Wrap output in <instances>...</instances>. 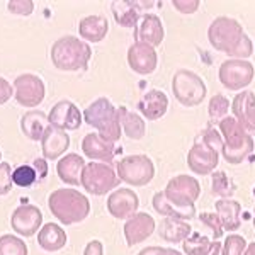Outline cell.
<instances>
[{
    "label": "cell",
    "mask_w": 255,
    "mask_h": 255,
    "mask_svg": "<svg viewBox=\"0 0 255 255\" xmlns=\"http://www.w3.org/2000/svg\"><path fill=\"white\" fill-rule=\"evenodd\" d=\"M48 208L51 215L63 225H75L90 215L89 197L75 189H56L48 197Z\"/></svg>",
    "instance_id": "cell-1"
},
{
    "label": "cell",
    "mask_w": 255,
    "mask_h": 255,
    "mask_svg": "<svg viewBox=\"0 0 255 255\" xmlns=\"http://www.w3.org/2000/svg\"><path fill=\"white\" fill-rule=\"evenodd\" d=\"M92 48L75 36H63L51 46V63L63 72H79L89 67Z\"/></svg>",
    "instance_id": "cell-2"
},
{
    "label": "cell",
    "mask_w": 255,
    "mask_h": 255,
    "mask_svg": "<svg viewBox=\"0 0 255 255\" xmlns=\"http://www.w3.org/2000/svg\"><path fill=\"white\" fill-rule=\"evenodd\" d=\"M223 150V138L216 129L209 128L199 136L187 153V165L197 175H209L215 172Z\"/></svg>",
    "instance_id": "cell-3"
},
{
    "label": "cell",
    "mask_w": 255,
    "mask_h": 255,
    "mask_svg": "<svg viewBox=\"0 0 255 255\" xmlns=\"http://www.w3.org/2000/svg\"><path fill=\"white\" fill-rule=\"evenodd\" d=\"M220 133L223 136V157L230 165H240L254 151V138L240 126L235 118L228 116L220 123Z\"/></svg>",
    "instance_id": "cell-4"
},
{
    "label": "cell",
    "mask_w": 255,
    "mask_h": 255,
    "mask_svg": "<svg viewBox=\"0 0 255 255\" xmlns=\"http://www.w3.org/2000/svg\"><path fill=\"white\" fill-rule=\"evenodd\" d=\"M84 121L96 128L102 138L118 141L121 138V113L113 106L108 97H99L84 111Z\"/></svg>",
    "instance_id": "cell-5"
},
{
    "label": "cell",
    "mask_w": 255,
    "mask_h": 255,
    "mask_svg": "<svg viewBox=\"0 0 255 255\" xmlns=\"http://www.w3.org/2000/svg\"><path fill=\"white\" fill-rule=\"evenodd\" d=\"M245 31L242 24L237 19L226 17V15H220L209 24L208 29V39L211 46L216 51H223L226 55H232L233 49L242 43L245 38Z\"/></svg>",
    "instance_id": "cell-6"
},
{
    "label": "cell",
    "mask_w": 255,
    "mask_h": 255,
    "mask_svg": "<svg viewBox=\"0 0 255 255\" xmlns=\"http://www.w3.org/2000/svg\"><path fill=\"white\" fill-rule=\"evenodd\" d=\"M174 97L186 108H196L206 99L208 87L204 80L191 70H177L172 77Z\"/></svg>",
    "instance_id": "cell-7"
},
{
    "label": "cell",
    "mask_w": 255,
    "mask_h": 255,
    "mask_svg": "<svg viewBox=\"0 0 255 255\" xmlns=\"http://www.w3.org/2000/svg\"><path fill=\"white\" fill-rule=\"evenodd\" d=\"M121 182V179L114 172V168L109 163L104 162H90L85 165L82 172V187L94 196H104L106 192H111L116 189Z\"/></svg>",
    "instance_id": "cell-8"
},
{
    "label": "cell",
    "mask_w": 255,
    "mask_h": 255,
    "mask_svg": "<svg viewBox=\"0 0 255 255\" xmlns=\"http://www.w3.org/2000/svg\"><path fill=\"white\" fill-rule=\"evenodd\" d=\"M118 177L134 187L150 184L155 177V165L146 155H128L118 162Z\"/></svg>",
    "instance_id": "cell-9"
},
{
    "label": "cell",
    "mask_w": 255,
    "mask_h": 255,
    "mask_svg": "<svg viewBox=\"0 0 255 255\" xmlns=\"http://www.w3.org/2000/svg\"><path fill=\"white\" fill-rule=\"evenodd\" d=\"M220 82L228 90H242L252 84L255 77V68L249 60H226L221 63L218 72Z\"/></svg>",
    "instance_id": "cell-10"
},
{
    "label": "cell",
    "mask_w": 255,
    "mask_h": 255,
    "mask_svg": "<svg viewBox=\"0 0 255 255\" xmlns=\"http://www.w3.org/2000/svg\"><path fill=\"white\" fill-rule=\"evenodd\" d=\"M163 192H165L167 199L177 206L196 208L194 204L201 196V184L191 175H177L168 180Z\"/></svg>",
    "instance_id": "cell-11"
},
{
    "label": "cell",
    "mask_w": 255,
    "mask_h": 255,
    "mask_svg": "<svg viewBox=\"0 0 255 255\" xmlns=\"http://www.w3.org/2000/svg\"><path fill=\"white\" fill-rule=\"evenodd\" d=\"M46 87L38 75L22 73L14 80V99L22 108H36L44 101Z\"/></svg>",
    "instance_id": "cell-12"
},
{
    "label": "cell",
    "mask_w": 255,
    "mask_h": 255,
    "mask_svg": "<svg viewBox=\"0 0 255 255\" xmlns=\"http://www.w3.org/2000/svg\"><path fill=\"white\" fill-rule=\"evenodd\" d=\"M43 225V213L38 206L22 204L14 209L10 216V226L20 237H32L39 232Z\"/></svg>",
    "instance_id": "cell-13"
},
{
    "label": "cell",
    "mask_w": 255,
    "mask_h": 255,
    "mask_svg": "<svg viewBox=\"0 0 255 255\" xmlns=\"http://www.w3.org/2000/svg\"><path fill=\"white\" fill-rule=\"evenodd\" d=\"M82 113L72 101H60L51 108L48 114L49 126L63 131H75L82 126Z\"/></svg>",
    "instance_id": "cell-14"
},
{
    "label": "cell",
    "mask_w": 255,
    "mask_h": 255,
    "mask_svg": "<svg viewBox=\"0 0 255 255\" xmlns=\"http://www.w3.org/2000/svg\"><path fill=\"white\" fill-rule=\"evenodd\" d=\"M108 211L111 216L118 218V220H128L133 215L138 213L139 199L136 192H133L128 187H119L114 192H111L108 197Z\"/></svg>",
    "instance_id": "cell-15"
},
{
    "label": "cell",
    "mask_w": 255,
    "mask_h": 255,
    "mask_svg": "<svg viewBox=\"0 0 255 255\" xmlns=\"http://www.w3.org/2000/svg\"><path fill=\"white\" fill-rule=\"evenodd\" d=\"M128 65L139 75H150L158 65L157 49L143 43H133L128 49Z\"/></svg>",
    "instance_id": "cell-16"
},
{
    "label": "cell",
    "mask_w": 255,
    "mask_h": 255,
    "mask_svg": "<svg viewBox=\"0 0 255 255\" xmlns=\"http://www.w3.org/2000/svg\"><path fill=\"white\" fill-rule=\"evenodd\" d=\"M155 228V220L148 213H136L131 218H128L125 223V238L126 244L129 247H134L138 244H143L146 238L153 235Z\"/></svg>",
    "instance_id": "cell-17"
},
{
    "label": "cell",
    "mask_w": 255,
    "mask_h": 255,
    "mask_svg": "<svg viewBox=\"0 0 255 255\" xmlns=\"http://www.w3.org/2000/svg\"><path fill=\"white\" fill-rule=\"evenodd\" d=\"M233 118L240 123L250 136L255 134V94L252 90H242L232 102Z\"/></svg>",
    "instance_id": "cell-18"
},
{
    "label": "cell",
    "mask_w": 255,
    "mask_h": 255,
    "mask_svg": "<svg viewBox=\"0 0 255 255\" xmlns=\"http://www.w3.org/2000/svg\"><path fill=\"white\" fill-rule=\"evenodd\" d=\"M163 38H165V29H163V24L158 15H141L139 22L134 27V39H136V43H143L148 44V46L157 48L163 43Z\"/></svg>",
    "instance_id": "cell-19"
},
{
    "label": "cell",
    "mask_w": 255,
    "mask_h": 255,
    "mask_svg": "<svg viewBox=\"0 0 255 255\" xmlns=\"http://www.w3.org/2000/svg\"><path fill=\"white\" fill-rule=\"evenodd\" d=\"M153 7V2H131V0H121V2L111 3V10L114 14V20L123 27H136L141 19V10Z\"/></svg>",
    "instance_id": "cell-20"
},
{
    "label": "cell",
    "mask_w": 255,
    "mask_h": 255,
    "mask_svg": "<svg viewBox=\"0 0 255 255\" xmlns=\"http://www.w3.org/2000/svg\"><path fill=\"white\" fill-rule=\"evenodd\" d=\"M82 151L90 160H102L104 163H109L118 150L113 141L102 138L101 134L89 133L82 139Z\"/></svg>",
    "instance_id": "cell-21"
},
{
    "label": "cell",
    "mask_w": 255,
    "mask_h": 255,
    "mask_svg": "<svg viewBox=\"0 0 255 255\" xmlns=\"http://www.w3.org/2000/svg\"><path fill=\"white\" fill-rule=\"evenodd\" d=\"M70 148V136L67 131L58 129V128L49 126L41 139V150L43 157L46 160H56Z\"/></svg>",
    "instance_id": "cell-22"
},
{
    "label": "cell",
    "mask_w": 255,
    "mask_h": 255,
    "mask_svg": "<svg viewBox=\"0 0 255 255\" xmlns=\"http://www.w3.org/2000/svg\"><path fill=\"white\" fill-rule=\"evenodd\" d=\"M168 109V97L162 90H148V92L139 99L138 102V111H141V114L148 121H157L162 116H165Z\"/></svg>",
    "instance_id": "cell-23"
},
{
    "label": "cell",
    "mask_w": 255,
    "mask_h": 255,
    "mask_svg": "<svg viewBox=\"0 0 255 255\" xmlns=\"http://www.w3.org/2000/svg\"><path fill=\"white\" fill-rule=\"evenodd\" d=\"M85 160L80 157L79 153H68L60 162L56 163V174H58L60 180L70 186H79L82 180V172L85 168Z\"/></svg>",
    "instance_id": "cell-24"
},
{
    "label": "cell",
    "mask_w": 255,
    "mask_h": 255,
    "mask_svg": "<svg viewBox=\"0 0 255 255\" xmlns=\"http://www.w3.org/2000/svg\"><path fill=\"white\" fill-rule=\"evenodd\" d=\"M216 216L220 218V223L225 232H237L242 225V206L240 203L233 199H220L215 204Z\"/></svg>",
    "instance_id": "cell-25"
},
{
    "label": "cell",
    "mask_w": 255,
    "mask_h": 255,
    "mask_svg": "<svg viewBox=\"0 0 255 255\" xmlns=\"http://www.w3.org/2000/svg\"><path fill=\"white\" fill-rule=\"evenodd\" d=\"M79 32L87 43H101L109 32V22L104 15H85L79 22Z\"/></svg>",
    "instance_id": "cell-26"
},
{
    "label": "cell",
    "mask_w": 255,
    "mask_h": 255,
    "mask_svg": "<svg viewBox=\"0 0 255 255\" xmlns=\"http://www.w3.org/2000/svg\"><path fill=\"white\" fill-rule=\"evenodd\" d=\"M38 244L46 252H58L67 245V233L56 223H46L38 232Z\"/></svg>",
    "instance_id": "cell-27"
},
{
    "label": "cell",
    "mask_w": 255,
    "mask_h": 255,
    "mask_svg": "<svg viewBox=\"0 0 255 255\" xmlns=\"http://www.w3.org/2000/svg\"><path fill=\"white\" fill-rule=\"evenodd\" d=\"M48 125V116L41 111H29L20 118V131L24 133V136L32 141L43 139L44 133L49 128Z\"/></svg>",
    "instance_id": "cell-28"
},
{
    "label": "cell",
    "mask_w": 255,
    "mask_h": 255,
    "mask_svg": "<svg viewBox=\"0 0 255 255\" xmlns=\"http://www.w3.org/2000/svg\"><path fill=\"white\" fill-rule=\"evenodd\" d=\"M151 206L160 216L163 218H180V220H192L196 216V208H180L177 204L170 203L165 197V192L160 191L155 192L153 199H151Z\"/></svg>",
    "instance_id": "cell-29"
},
{
    "label": "cell",
    "mask_w": 255,
    "mask_h": 255,
    "mask_svg": "<svg viewBox=\"0 0 255 255\" xmlns=\"http://www.w3.org/2000/svg\"><path fill=\"white\" fill-rule=\"evenodd\" d=\"M192 233V228L189 221L180 218H165L160 223V235L170 244H180L186 242Z\"/></svg>",
    "instance_id": "cell-30"
},
{
    "label": "cell",
    "mask_w": 255,
    "mask_h": 255,
    "mask_svg": "<svg viewBox=\"0 0 255 255\" xmlns=\"http://www.w3.org/2000/svg\"><path fill=\"white\" fill-rule=\"evenodd\" d=\"M221 247L218 240H209L206 235L192 232L184 242V252L186 255H221Z\"/></svg>",
    "instance_id": "cell-31"
},
{
    "label": "cell",
    "mask_w": 255,
    "mask_h": 255,
    "mask_svg": "<svg viewBox=\"0 0 255 255\" xmlns=\"http://www.w3.org/2000/svg\"><path fill=\"white\" fill-rule=\"evenodd\" d=\"M121 113V128L126 133L128 138L131 139H141L146 134V125L145 119L139 116L138 113H131L126 108H119Z\"/></svg>",
    "instance_id": "cell-32"
},
{
    "label": "cell",
    "mask_w": 255,
    "mask_h": 255,
    "mask_svg": "<svg viewBox=\"0 0 255 255\" xmlns=\"http://www.w3.org/2000/svg\"><path fill=\"white\" fill-rule=\"evenodd\" d=\"M213 194L215 196H221L223 199H230V196L233 194V192L237 191V186L235 182H233L232 179H230L228 175L225 174V172H215L213 174Z\"/></svg>",
    "instance_id": "cell-33"
},
{
    "label": "cell",
    "mask_w": 255,
    "mask_h": 255,
    "mask_svg": "<svg viewBox=\"0 0 255 255\" xmlns=\"http://www.w3.org/2000/svg\"><path fill=\"white\" fill-rule=\"evenodd\" d=\"M0 255H27V245L15 235L0 237Z\"/></svg>",
    "instance_id": "cell-34"
},
{
    "label": "cell",
    "mask_w": 255,
    "mask_h": 255,
    "mask_svg": "<svg viewBox=\"0 0 255 255\" xmlns=\"http://www.w3.org/2000/svg\"><path fill=\"white\" fill-rule=\"evenodd\" d=\"M230 108H232V104L228 102V99H226L223 94H216V96L211 97L209 106H208L209 118L220 125L225 118H228V109Z\"/></svg>",
    "instance_id": "cell-35"
},
{
    "label": "cell",
    "mask_w": 255,
    "mask_h": 255,
    "mask_svg": "<svg viewBox=\"0 0 255 255\" xmlns=\"http://www.w3.org/2000/svg\"><path fill=\"white\" fill-rule=\"evenodd\" d=\"M12 182L19 187H29L34 182H39L32 165H19L12 170Z\"/></svg>",
    "instance_id": "cell-36"
},
{
    "label": "cell",
    "mask_w": 255,
    "mask_h": 255,
    "mask_svg": "<svg viewBox=\"0 0 255 255\" xmlns=\"http://www.w3.org/2000/svg\"><path fill=\"white\" fill-rule=\"evenodd\" d=\"M247 249V242L242 235L232 233L226 237L223 247H221V255H244Z\"/></svg>",
    "instance_id": "cell-37"
},
{
    "label": "cell",
    "mask_w": 255,
    "mask_h": 255,
    "mask_svg": "<svg viewBox=\"0 0 255 255\" xmlns=\"http://www.w3.org/2000/svg\"><path fill=\"white\" fill-rule=\"evenodd\" d=\"M12 170L10 163L7 162H0V196H5L10 192L12 189Z\"/></svg>",
    "instance_id": "cell-38"
},
{
    "label": "cell",
    "mask_w": 255,
    "mask_h": 255,
    "mask_svg": "<svg viewBox=\"0 0 255 255\" xmlns=\"http://www.w3.org/2000/svg\"><path fill=\"white\" fill-rule=\"evenodd\" d=\"M7 9H9L10 14L15 15H31L32 10H34V2L32 0H10L7 3Z\"/></svg>",
    "instance_id": "cell-39"
},
{
    "label": "cell",
    "mask_w": 255,
    "mask_h": 255,
    "mask_svg": "<svg viewBox=\"0 0 255 255\" xmlns=\"http://www.w3.org/2000/svg\"><path fill=\"white\" fill-rule=\"evenodd\" d=\"M199 220L203 221L204 225L209 226V230H211L213 233V240H218V238H221L223 235V226L220 223V218H218L215 213H203V215L199 216Z\"/></svg>",
    "instance_id": "cell-40"
},
{
    "label": "cell",
    "mask_w": 255,
    "mask_h": 255,
    "mask_svg": "<svg viewBox=\"0 0 255 255\" xmlns=\"http://www.w3.org/2000/svg\"><path fill=\"white\" fill-rule=\"evenodd\" d=\"M175 10H179L180 14H194V12L199 9V0H174L172 2Z\"/></svg>",
    "instance_id": "cell-41"
},
{
    "label": "cell",
    "mask_w": 255,
    "mask_h": 255,
    "mask_svg": "<svg viewBox=\"0 0 255 255\" xmlns=\"http://www.w3.org/2000/svg\"><path fill=\"white\" fill-rule=\"evenodd\" d=\"M138 255H184L175 249H165V247H146V249L139 250Z\"/></svg>",
    "instance_id": "cell-42"
},
{
    "label": "cell",
    "mask_w": 255,
    "mask_h": 255,
    "mask_svg": "<svg viewBox=\"0 0 255 255\" xmlns=\"http://www.w3.org/2000/svg\"><path fill=\"white\" fill-rule=\"evenodd\" d=\"M12 96H14V87L10 85V82H7L3 77H0V106L9 102Z\"/></svg>",
    "instance_id": "cell-43"
},
{
    "label": "cell",
    "mask_w": 255,
    "mask_h": 255,
    "mask_svg": "<svg viewBox=\"0 0 255 255\" xmlns=\"http://www.w3.org/2000/svg\"><path fill=\"white\" fill-rule=\"evenodd\" d=\"M84 255H104V247H102V242L90 240L89 244L85 245Z\"/></svg>",
    "instance_id": "cell-44"
},
{
    "label": "cell",
    "mask_w": 255,
    "mask_h": 255,
    "mask_svg": "<svg viewBox=\"0 0 255 255\" xmlns=\"http://www.w3.org/2000/svg\"><path fill=\"white\" fill-rule=\"evenodd\" d=\"M32 167L36 170V175H38V180H43L44 177L48 175V165H46V158H36L32 162Z\"/></svg>",
    "instance_id": "cell-45"
},
{
    "label": "cell",
    "mask_w": 255,
    "mask_h": 255,
    "mask_svg": "<svg viewBox=\"0 0 255 255\" xmlns=\"http://www.w3.org/2000/svg\"><path fill=\"white\" fill-rule=\"evenodd\" d=\"M244 255H255V242H252V244L247 245L245 249V254Z\"/></svg>",
    "instance_id": "cell-46"
},
{
    "label": "cell",
    "mask_w": 255,
    "mask_h": 255,
    "mask_svg": "<svg viewBox=\"0 0 255 255\" xmlns=\"http://www.w3.org/2000/svg\"><path fill=\"white\" fill-rule=\"evenodd\" d=\"M254 228H255V209H254Z\"/></svg>",
    "instance_id": "cell-47"
},
{
    "label": "cell",
    "mask_w": 255,
    "mask_h": 255,
    "mask_svg": "<svg viewBox=\"0 0 255 255\" xmlns=\"http://www.w3.org/2000/svg\"><path fill=\"white\" fill-rule=\"evenodd\" d=\"M0 158H2V151H0Z\"/></svg>",
    "instance_id": "cell-48"
}]
</instances>
